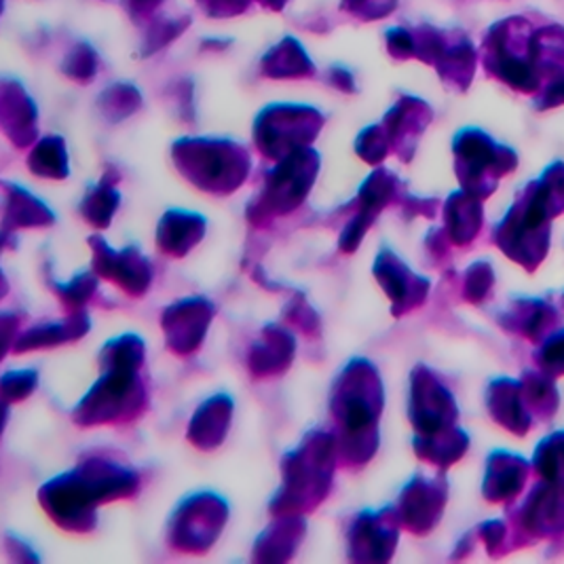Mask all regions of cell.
<instances>
[{"label":"cell","instance_id":"1","mask_svg":"<svg viewBox=\"0 0 564 564\" xmlns=\"http://www.w3.org/2000/svg\"><path fill=\"white\" fill-rule=\"evenodd\" d=\"M140 490V474L106 453H91L75 469L39 490V501L53 522L73 533H89L98 524V506L129 499Z\"/></svg>","mask_w":564,"mask_h":564},{"label":"cell","instance_id":"2","mask_svg":"<svg viewBox=\"0 0 564 564\" xmlns=\"http://www.w3.org/2000/svg\"><path fill=\"white\" fill-rule=\"evenodd\" d=\"M383 402L377 366L368 359H351L334 381L330 395L338 465L359 469L377 455Z\"/></svg>","mask_w":564,"mask_h":564},{"label":"cell","instance_id":"3","mask_svg":"<svg viewBox=\"0 0 564 564\" xmlns=\"http://www.w3.org/2000/svg\"><path fill=\"white\" fill-rule=\"evenodd\" d=\"M338 465L336 437L313 430L301 446L290 451L282 462V488L269 510L273 516H305L313 512L330 492L334 469Z\"/></svg>","mask_w":564,"mask_h":564},{"label":"cell","instance_id":"4","mask_svg":"<svg viewBox=\"0 0 564 564\" xmlns=\"http://www.w3.org/2000/svg\"><path fill=\"white\" fill-rule=\"evenodd\" d=\"M180 174L209 195H231L252 170L246 147L220 138H182L172 147Z\"/></svg>","mask_w":564,"mask_h":564},{"label":"cell","instance_id":"5","mask_svg":"<svg viewBox=\"0 0 564 564\" xmlns=\"http://www.w3.org/2000/svg\"><path fill=\"white\" fill-rule=\"evenodd\" d=\"M140 370L142 368L128 364L102 366V377L73 411L75 425H121L138 419L149 406V393Z\"/></svg>","mask_w":564,"mask_h":564},{"label":"cell","instance_id":"6","mask_svg":"<svg viewBox=\"0 0 564 564\" xmlns=\"http://www.w3.org/2000/svg\"><path fill=\"white\" fill-rule=\"evenodd\" d=\"M319 165V153L311 147L299 149L278 161V165L267 174L260 193L248 206L246 216L250 225L262 227L273 218L303 206L315 184Z\"/></svg>","mask_w":564,"mask_h":564},{"label":"cell","instance_id":"7","mask_svg":"<svg viewBox=\"0 0 564 564\" xmlns=\"http://www.w3.org/2000/svg\"><path fill=\"white\" fill-rule=\"evenodd\" d=\"M324 121V115L313 106L271 104L258 112L252 133L262 156L282 161L283 156L311 147Z\"/></svg>","mask_w":564,"mask_h":564},{"label":"cell","instance_id":"8","mask_svg":"<svg viewBox=\"0 0 564 564\" xmlns=\"http://www.w3.org/2000/svg\"><path fill=\"white\" fill-rule=\"evenodd\" d=\"M229 520V506L214 492L184 499L170 520L167 543L186 554H206Z\"/></svg>","mask_w":564,"mask_h":564},{"label":"cell","instance_id":"9","mask_svg":"<svg viewBox=\"0 0 564 564\" xmlns=\"http://www.w3.org/2000/svg\"><path fill=\"white\" fill-rule=\"evenodd\" d=\"M400 197V180L395 178L389 170H377L372 172L359 188L358 199L354 202L356 212L347 227L340 232L338 248L345 254H354L366 237L377 216L386 209L389 204H395Z\"/></svg>","mask_w":564,"mask_h":564},{"label":"cell","instance_id":"10","mask_svg":"<svg viewBox=\"0 0 564 564\" xmlns=\"http://www.w3.org/2000/svg\"><path fill=\"white\" fill-rule=\"evenodd\" d=\"M400 522V513L393 508L359 513L347 533L349 558L356 563H387L398 545Z\"/></svg>","mask_w":564,"mask_h":564},{"label":"cell","instance_id":"11","mask_svg":"<svg viewBox=\"0 0 564 564\" xmlns=\"http://www.w3.org/2000/svg\"><path fill=\"white\" fill-rule=\"evenodd\" d=\"M214 315L216 307L204 296L182 299L172 307L165 308L161 326L165 333L167 349L176 356L195 354L206 338Z\"/></svg>","mask_w":564,"mask_h":564},{"label":"cell","instance_id":"12","mask_svg":"<svg viewBox=\"0 0 564 564\" xmlns=\"http://www.w3.org/2000/svg\"><path fill=\"white\" fill-rule=\"evenodd\" d=\"M94 252V273L108 282L117 283L129 296H144L153 282V269L135 246L117 252L102 237H89Z\"/></svg>","mask_w":564,"mask_h":564},{"label":"cell","instance_id":"13","mask_svg":"<svg viewBox=\"0 0 564 564\" xmlns=\"http://www.w3.org/2000/svg\"><path fill=\"white\" fill-rule=\"evenodd\" d=\"M455 404L427 368L412 372L411 421L419 434L442 432L455 419Z\"/></svg>","mask_w":564,"mask_h":564},{"label":"cell","instance_id":"14","mask_svg":"<svg viewBox=\"0 0 564 564\" xmlns=\"http://www.w3.org/2000/svg\"><path fill=\"white\" fill-rule=\"evenodd\" d=\"M0 123L13 147L28 149L39 138V110L20 80L2 78L0 85Z\"/></svg>","mask_w":564,"mask_h":564},{"label":"cell","instance_id":"15","mask_svg":"<svg viewBox=\"0 0 564 564\" xmlns=\"http://www.w3.org/2000/svg\"><path fill=\"white\" fill-rule=\"evenodd\" d=\"M372 273L381 288L386 290L387 296L391 299L393 315H404L411 308L419 307L425 296L430 283L411 273V269L395 257L391 250H381L375 260Z\"/></svg>","mask_w":564,"mask_h":564},{"label":"cell","instance_id":"16","mask_svg":"<svg viewBox=\"0 0 564 564\" xmlns=\"http://www.w3.org/2000/svg\"><path fill=\"white\" fill-rule=\"evenodd\" d=\"M430 121H432V108L427 102L412 96H402L389 108L383 119V128L391 142V151L402 161H411L412 153L416 149V140L430 126Z\"/></svg>","mask_w":564,"mask_h":564},{"label":"cell","instance_id":"17","mask_svg":"<svg viewBox=\"0 0 564 564\" xmlns=\"http://www.w3.org/2000/svg\"><path fill=\"white\" fill-rule=\"evenodd\" d=\"M296 354L294 334L283 326H267L248 351V368L257 379L283 375Z\"/></svg>","mask_w":564,"mask_h":564},{"label":"cell","instance_id":"18","mask_svg":"<svg viewBox=\"0 0 564 564\" xmlns=\"http://www.w3.org/2000/svg\"><path fill=\"white\" fill-rule=\"evenodd\" d=\"M444 506V487L425 478L412 480L400 499V520L412 533H427Z\"/></svg>","mask_w":564,"mask_h":564},{"label":"cell","instance_id":"19","mask_svg":"<svg viewBox=\"0 0 564 564\" xmlns=\"http://www.w3.org/2000/svg\"><path fill=\"white\" fill-rule=\"evenodd\" d=\"M206 237V218L195 212L170 209L156 227V246L163 254L184 258Z\"/></svg>","mask_w":564,"mask_h":564},{"label":"cell","instance_id":"20","mask_svg":"<svg viewBox=\"0 0 564 564\" xmlns=\"http://www.w3.org/2000/svg\"><path fill=\"white\" fill-rule=\"evenodd\" d=\"M232 400L220 393L204 402L191 419L186 437L199 451L218 448L231 430Z\"/></svg>","mask_w":564,"mask_h":564},{"label":"cell","instance_id":"21","mask_svg":"<svg viewBox=\"0 0 564 564\" xmlns=\"http://www.w3.org/2000/svg\"><path fill=\"white\" fill-rule=\"evenodd\" d=\"M305 516H275V522L257 539L252 558L257 563L290 561L305 538Z\"/></svg>","mask_w":564,"mask_h":564},{"label":"cell","instance_id":"22","mask_svg":"<svg viewBox=\"0 0 564 564\" xmlns=\"http://www.w3.org/2000/svg\"><path fill=\"white\" fill-rule=\"evenodd\" d=\"M434 66L444 83L465 89L476 73V47L463 32H444Z\"/></svg>","mask_w":564,"mask_h":564},{"label":"cell","instance_id":"23","mask_svg":"<svg viewBox=\"0 0 564 564\" xmlns=\"http://www.w3.org/2000/svg\"><path fill=\"white\" fill-rule=\"evenodd\" d=\"M262 77L288 80V78H311L315 75V64L307 50L294 36H283L260 59Z\"/></svg>","mask_w":564,"mask_h":564},{"label":"cell","instance_id":"24","mask_svg":"<svg viewBox=\"0 0 564 564\" xmlns=\"http://www.w3.org/2000/svg\"><path fill=\"white\" fill-rule=\"evenodd\" d=\"M89 333V315L85 311H70V315L64 322H53V324H41L34 326L22 334L13 351L15 354H28L34 349H47V347H57L62 343L78 340L85 334Z\"/></svg>","mask_w":564,"mask_h":564},{"label":"cell","instance_id":"25","mask_svg":"<svg viewBox=\"0 0 564 564\" xmlns=\"http://www.w3.org/2000/svg\"><path fill=\"white\" fill-rule=\"evenodd\" d=\"M4 232L32 227H52L55 223L52 209L32 197L26 188L4 182Z\"/></svg>","mask_w":564,"mask_h":564},{"label":"cell","instance_id":"26","mask_svg":"<svg viewBox=\"0 0 564 564\" xmlns=\"http://www.w3.org/2000/svg\"><path fill=\"white\" fill-rule=\"evenodd\" d=\"M121 180L119 172L115 167H106V174L98 186H94L83 204H80V216L96 229H108L112 218H115V212L121 204V195L117 193V182Z\"/></svg>","mask_w":564,"mask_h":564},{"label":"cell","instance_id":"27","mask_svg":"<svg viewBox=\"0 0 564 564\" xmlns=\"http://www.w3.org/2000/svg\"><path fill=\"white\" fill-rule=\"evenodd\" d=\"M28 167L39 178L64 180L70 174L68 151L62 135H47L28 154Z\"/></svg>","mask_w":564,"mask_h":564},{"label":"cell","instance_id":"28","mask_svg":"<svg viewBox=\"0 0 564 564\" xmlns=\"http://www.w3.org/2000/svg\"><path fill=\"white\" fill-rule=\"evenodd\" d=\"M142 94L131 83H112L98 98V108L108 123H121L142 108Z\"/></svg>","mask_w":564,"mask_h":564},{"label":"cell","instance_id":"29","mask_svg":"<svg viewBox=\"0 0 564 564\" xmlns=\"http://www.w3.org/2000/svg\"><path fill=\"white\" fill-rule=\"evenodd\" d=\"M465 436L459 432H436V434H430V436H419L414 440V451L421 459H427V462H434L440 465H448L455 459L462 457L463 451H465Z\"/></svg>","mask_w":564,"mask_h":564},{"label":"cell","instance_id":"30","mask_svg":"<svg viewBox=\"0 0 564 564\" xmlns=\"http://www.w3.org/2000/svg\"><path fill=\"white\" fill-rule=\"evenodd\" d=\"M193 24L191 15H180V18H154L149 22V28L144 32L142 45H140V55L151 57L154 53L163 52L167 45H172L176 39H180Z\"/></svg>","mask_w":564,"mask_h":564},{"label":"cell","instance_id":"31","mask_svg":"<svg viewBox=\"0 0 564 564\" xmlns=\"http://www.w3.org/2000/svg\"><path fill=\"white\" fill-rule=\"evenodd\" d=\"M59 68L64 77L75 80L78 85H87L100 70V55L89 43L78 41L70 47V52L64 55Z\"/></svg>","mask_w":564,"mask_h":564},{"label":"cell","instance_id":"32","mask_svg":"<svg viewBox=\"0 0 564 564\" xmlns=\"http://www.w3.org/2000/svg\"><path fill=\"white\" fill-rule=\"evenodd\" d=\"M144 340L135 334H123L112 340H108L100 351V366L108 364H128V366H144Z\"/></svg>","mask_w":564,"mask_h":564},{"label":"cell","instance_id":"33","mask_svg":"<svg viewBox=\"0 0 564 564\" xmlns=\"http://www.w3.org/2000/svg\"><path fill=\"white\" fill-rule=\"evenodd\" d=\"M50 288H53L59 303L68 311H83V307L94 299L98 290V278L96 273H80L73 282L57 283L50 280Z\"/></svg>","mask_w":564,"mask_h":564},{"label":"cell","instance_id":"34","mask_svg":"<svg viewBox=\"0 0 564 564\" xmlns=\"http://www.w3.org/2000/svg\"><path fill=\"white\" fill-rule=\"evenodd\" d=\"M446 220L455 241H467L471 235H476L480 216L476 206H471L465 197H453L446 207Z\"/></svg>","mask_w":564,"mask_h":564},{"label":"cell","instance_id":"35","mask_svg":"<svg viewBox=\"0 0 564 564\" xmlns=\"http://www.w3.org/2000/svg\"><path fill=\"white\" fill-rule=\"evenodd\" d=\"M356 153L359 154V159H364L370 165L381 163L387 154L391 153V142H389L383 123L359 131V135L356 138Z\"/></svg>","mask_w":564,"mask_h":564},{"label":"cell","instance_id":"36","mask_svg":"<svg viewBox=\"0 0 564 564\" xmlns=\"http://www.w3.org/2000/svg\"><path fill=\"white\" fill-rule=\"evenodd\" d=\"M283 319L288 326H294L299 328L301 333L307 334V336H317L322 330V322H319V315L315 313V308L311 307L307 303V299L303 294H294L290 305L283 311Z\"/></svg>","mask_w":564,"mask_h":564},{"label":"cell","instance_id":"37","mask_svg":"<svg viewBox=\"0 0 564 564\" xmlns=\"http://www.w3.org/2000/svg\"><path fill=\"white\" fill-rule=\"evenodd\" d=\"M39 387L36 370H13L2 377V402L4 406L22 402Z\"/></svg>","mask_w":564,"mask_h":564},{"label":"cell","instance_id":"38","mask_svg":"<svg viewBox=\"0 0 564 564\" xmlns=\"http://www.w3.org/2000/svg\"><path fill=\"white\" fill-rule=\"evenodd\" d=\"M387 52L395 59H411L416 52L414 43V32L406 28L395 26L386 32Z\"/></svg>","mask_w":564,"mask_h":564},{"label":"cell","instance_id":"39","mask_svg":"<svg viewBox=\"0 0 564 564\" xmlns=\"http://www.w3.org/2000/svg\"><path fill=\"white\" fill-rule=\"evenodd\" d=\"M197 4L212 20H229L246 13L250 0H197Z\"/></svg>","mask_w":564,"mask_h":564},{"label":"cell","instance_id":"40","mask_svg":"<svg viewBox=\"0 0 564 564\" xmlns=\"http://www.w3.org/2000/svg\"><path fill=\"white\" fill-rule=\"evenodd\" d=\"M398 2L400 0H366L351 15H356L361 22H377L393 13L398 9Z\"/></svg>","mask_w":564,"mask_h":564},{"label":"cell","instance_id":"41","mask_svg":"<svg viewBox=\"0 0 564 564\" xmlns=\"http://www.w3.org/2000/svg\"><path fill=\"white\" fill-rule=\"evenodd\" d=\"M126 13L135 24H149L153 22L154 13L163 4V0H121Z\"/></svg>","mask_w":564,"mask_h":564},{"label":"cell","instance_id":"42","mask_svg":"<svg viewBox=\"0 0 564 564\" xmlns=\"http://www.w3.org/2000/svg\"><path fill=\"white\" fill-rule=\"evenodd\" d=\"M326 80L333 85L334 89H338L343 94H356V77L351 70H347L343 66H333L326 75Z\"/></svg>","mask_w":564,"mask_h":564},{"label":"cell","instance_id":"43","mask_svg":"<svg viewBox=\"0 0 564 564\" xmlns=\"http://www.w3.org/2000/svg\"><path fill=\"white\" fill-rule=\"evenodd\" d=\"M4 545H7V552H9V556H11L13 561H18V563H39L36 554L30 552V547L24 545L20 539H15L13 535H7V538H4Z\"/></svg>","mask_w":564,"mask_h":564},{"label":"cell","instance_id":"44","mask_svg":"<svg viewBox=\"0 0 564 564\" xmlns=\"http://www.w3.org/2000/svg\"><path fill=\"white\" fill-rule=\"evenodd\" d=\"M178 100L182 117L188 119V121H193L195 112H193V83H191V80H180Z\"/></svg>","mask_w":564,"mask_h":564},{"label":"cell","instance_id":"45","mask_svg":"<svg viewBox=\"0 0 564 564\" xmlns=\"http://www.w3.org/2000/svg\"><path fill=\"white\" fill-rule=\"evenodd\" d=\"M231 45V39H206V41H202V50L204 52H225Z\"/></svg>","mask_w":564,"mask_h":564},{"label":"cell","instance_id":"46","mask_svg":"<svg viewBox=\"0 0 564 564\" xmlns=\"http://www.w3.org/2000/svg\"><path fill=\"white\" fill-rule=\"evenodd\" d=\"M257 2L269 11H283V7L288 4V0H257Z\"/></svg>","mask_w":564,"mask_h":564},{"label":"cell","instance_id":"47","mask_svg":"<svg viewBox=\"0 0 564 564\" xmlns=\"http://www.w3.org/2000/svg\"><path fill=\"white\" fill-rule=\"evenodd\" d=\"M364 2H366V0H343V9L349 11V13H354L359 4H364Z\"/></svg>","mask_w":564,"mask_h":564}]
</instances>
